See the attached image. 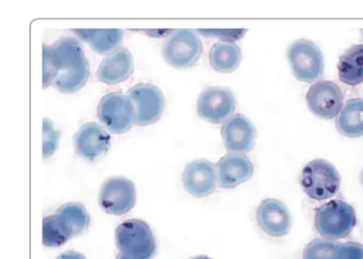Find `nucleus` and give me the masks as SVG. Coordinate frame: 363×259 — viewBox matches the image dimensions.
I'll list each match as a JSON object with an SVG mask.
<instances>
[{"mask_svg":"<svg viewBox=\"0 0 363 259\" xmlns=\"http://www.w3.org/2000/svg\"><path fill=\"white\" fill-rule=\"evenodd\" d=\"M182 182L186 190L193 197H208L218 186L216 168L207 159L193 161L184 169Z\"/></svg>","mask_w":363,"mask_h":259,"instance_id":"15","label":"nucleus"},{"mask_svg":"<svg viewBox=\"0 0 363 259\" xmlns=\"http://www.w3.org/2000/svg\"><path fill=\"white\" fill-rule=\"evenodd\" d=\"M203 53V42L199 34L192 30H176L171 32L163 45L165 61L176 68L194 65Z\"/></svg>","mask_w":363,"mask_h":259,"instance_id":"7","label":"nucleus"},{"mask_svg":"<svg viewBox=\"0 0 363 259\" xmlns=\"http://www.w3.org/2000/svg\"><path fill=\"white\" fill-rule=\"evenodd\" d=\"M116 243L120 254L127 259H152L157 250L152 229L139 219H130L118 225Z\"/></svg>","mask_w":363,"mask_h":259,"instance_id":"3","label":"nucleus"},{"mask_svg":"<svg viewBox=\"0 0 363 259\" xmlns=\"http://www.w3.org/2000/svg\"><path fill=\"white\" fill-rule=\"evenodd\" d=\"M111 144L108 132L99 123L89 122L82 125L74 137L75 151L82 159L97 161L107 154Z\"/></svg>","mask_w":363,"mask_h":259,"instance_id":"13","label":"nucleus"},{"mask_svg":"<svg viewBox=\"0 0 363 259\" xmlns=\"http://www.w3.org/2000/svg\"><path fill=\"white\" fill-rule=\"evenodd\" d=\"M337 246L328 240H313L306 246L303 259H337Z\"/></svg>","mask_w":363,"mask_h":259,"instance_id":"23","label":"nucleus"},{"mask_svg":"<svg viewBox=\"0 0 363 259\" xmlns=\"http://www.w3.org/2000/svg\"><path fill=\"white\" fill-rule=\"evenodd\" d=\"M57 259H86L84 255L82 253L74 252V251H69V252L63 253L60 256L57 257Z\"/></svg>","mask_w":363,"mask_h":259,"instance_id":"27","label":"nucleus"},{"mask_svg":"<svg viewBox=\"0 0 363 259\" xmlns=\"http://www.w3.org/2000/svg\"><path fill=\"white\" fill-rule=\"evenodd\" d=\"M209 59L216 71L231 72L241 63L242 51L235 42H220L212 47Z\"/></svg>","mask_w":363,"mask_h":259,"instance_id":"22","label":"nucleus"},{"mask_svg":"<svg viewBox=\"0 0 363 259\" xmlns=\"http://www.w3.org/2000/svg\"><path fill=\"white\" fill-rule=\"evenodd\" d=\"M335 127L340 134L346 137L363 136V99L354 98L347 100L340 110L335 120Z\"/></svg>","mask_w":363,"mask_h":259,"instance_id":"19","label":"nucleus"},{"mask_svg":"<svg viewBox=\"0 0 363 259\" xmlns=\"http://www.w3.org/2000/svg\"><path fill=\"white\" fill-rule=\"evenodd\" d=\"M137 201V190L133 180L123 176L108 178L99 191V204L107 214H127Z\"/></svg>","mask_w":363,"mask_h":259,"instance_id":"10","label":"nucleus"},{"mask_svg":"<svg viewBox=\"0 0 363 259\" xmlns=\"http://www.w3.org/2000/svg\"><path fill=\"white\" fill-rule=\"evenodd\" d=\"M60 134L50 119H43V157L48 159L58 149Z\"/></svg>","mask_w":363,"mask_h":259,"instance_id":"24","label":"nucleus"},{"mask_svg":"<svg viewBox=\"0 0 363 259\" xmlns=\"http://www.w3.org/2000/svg\"><path fill=\"white\" fill-rule=\"evenodd\" d=\"M127 97L133 104L135 123L140 127L154 125L164 112V96L155 85L144 83L135 85Z\"/></svg>","mask_w":363,"mask_h":259,"instance_id":"8","label":"nucleus"},{"mask_svg":"<svg viewBox=\"0 0 363 259\" xmlns=\"http://www.w3.org/2000/svg\"><path fill=\"white\" fill-rule=\"evenodd\" d=\"M90 224V214L82 204L67 203L61 206L54 216L43 220L42 237L48 248H57L72 238L82 235Z\"/></svg>","mask_w":363,"mask_h":259,"instance_id":"2","label":"nucleus"},{"mask_svg":"<svg viewBox=\"0 0 363 259\" xmlns=\"http://www.w3.org/2000/svg\"><path fill=\"white\" fill-rule=\"evenodd\" d=\"M218 185L222 188H235L254 175V165L243 154L225 155L216 165Z\"/></svg>","mask_w":363,"mask_h":259,"instance_id":"17","label":"nucleus"},{"mask_svg":"<svg viewBox=\"0 0 363 259\" xmlns=\"http://www.w3.org/2000/svg\"><path fill=\"white\" fill-rule=\"evenodd\" d=\"M225 148L229 152L246 153L254 148L257 130L254 123L242 114L233 115L225 121L222 127Z\"/></svg>","mask_w":363,"mask_h":259,"instance_id":"14","label":"nucleus"},{"mask_svg":"<svg viewBox=\"0 0 363 259\" xmlns=\"http://www.w3.org/2000/svg\"><path fill=\"white\" fill-rule=\"evenodd\" d=\"M289 64L293 76L301 82L312 83L324 74V57L314 42L308 40H295L288 48Z\"/></svg>","mask_w":363,"mask_h":259,"instance_id":"6","label":"nucleus"},{"mask_svg":"<svg viewBox=\"0 0 363 259\" xmlns=\"http://www.w3.org/2000/svg\"><path fill=\"white\" fill-rule=\"evenodd\" d=\"M306 100L312 114L323 119L335 118L343 108V93L333 81L314 83L310 86Z\"/></svg>","mask_w":363,"mask_h":259,"instance_id":"12","label":"nucleus"},{"mask_svg":"<svg viewBox=\"0 0 363 259\" xmlns=\"http://www.w3.org/2000/svg\"><path fill=\"white\" fill-rule=\"evenodd\" d=\"M337 71L344 84L356 86L363 83V45H354L341 55Z\"/></svg>","mask_w":363,"mask_h":259,"instance_id":"20","label":"nucleus"},{"mask_svg":"<svg viewBox=\"0 0 363 259\" xmlns=\"http://www.w3.org/2000/svg\"><path fill=\"white\" fill-rule=\"evenodd\" d=\"M362 35H363V30H362Z\"/></svg>","mask_w":363,"mask_h":259,"instance_id":"31","label":"nucleus"},{"mask_svg":"<svg viewBox=\"0 0 363 259\" xmlns=\"http://www.w3.org/2000/svg\"><path fill=\"white\" fill-rule=\"evenodd\" d=\"M97 116L101 122L114 134L126 133L135 123L133 104L127 96L121 93L104 96L97 108Z\"/></svg>","mask_w":363,"mask_h":259,"instance_id":"9","label":"nucleus"},{"mask_svg":"<svg viewBox=\"0 0 363 259\" xmlns=\"http://www.w3.org/2000/svg\"><path fill=\"white\" fill-rule=\"evenodd\" d=\"M118 259H127V258H125L124 256H122V255L118 254Z\"/></svg>","mask_w":363,"mask_h":259,"instance_id":"30","label":"nucleus"},{"mask_svg":"<svg viewBox=\"0 0 363 259\" xmlns=\"http://www.w3.org/2000/svg\"><path fill=\"white\" fill-rule=\"evenodd\" d=\"M235 97L230 89L209 87L199 95L197 114L208 122H225L235 112Z\"/></svg>","mask_w":363,"mask_h":259,"instance_id":"11","label":"nucleus"},{"mask_svg":"<svg viewBox=\"0 0 363 259\" xmlns=\"http://www.w3.org/2000/svg\"><path fill=\"white\" fill-rule=\"evenodd\" d=\"M73 32L99 53L111 52L123 42V32L118 29L73 30Z\"/></svg>","mask_w":363,"mask_h":259,"instance_id":"21","label":"nucleus"},{"mask_svg":"<svg viewBox=\"0 0 363 259\" xmlns=\"http://www.w3.org/2000/svg\"><path fill=\"white\" fill-rule=\"evenodd\" d=\"M192 259H211V258H210V257L203 256V255H201V256L194 257V258H192Z\"/></svg>","mask_w":363,"mask_h":259,"instance_id":"28","label":"nucleus"},{"mask_svg":"<svg viewBox=\"0 0 363 259\" xmlns=\"http://www.w3.org/2000/svg\"><path fill=\"white\" fill-rule=\"evenodd\" d=\"M197 32L206 38H218L224 42H233L241 40L246 30H199Z\"/></svg>","mask_w":363,"mask_h":259,"instance_id":"25","label":"nucleus"},{"mask_svg":"<svg viewBox=\"0 0 363 259\" xmlns=\"http://www.w3.org/2000/svg\"><path fill=\"white\" fill-rule=\"evenodd\" d=\"M360 182H361V185H362V187H363V169H362V172H361Z\"/></svg>","mask_w":363,"mask_h":259,"instance_id":"29","label":"nucleus"},{"mask_svg":"<svg viewBox=\"0 0 363 259\" xmlns=\"http://www.w3.org/2000/svg\"><path fill=\"white\" fill-rule=\"evenodd\" d=\"M133 68L135 64L130 51L120 48L103 59L97 70V78L105 84H118L133 74Z\"/></svg>","mask_w":363,"mask_h":259,"instance_id":"18","label":"nucleus"},{"mask_svg":"<svg viewBox=\"0 0 363 259\" xmlns=\"http://www.w3.org/2000/svg\"><path fill=\"white\" fill-rule=\"evenodd\" d=\"M356 223L354 208L342 200H331L320 206L314 221L316 231L327 239L347 237L356 226Z\"/></svg>","mask_w":363,"mask_h":259,"instance_id":"4","label":"nucleus"},{"mask_svg":"<svg viewBox=\"0 0 363 259\" xmlns=\"http://www.w3.org/2000/svg\"><path fill=\"white\" fill-rule=\"evenodd\" d=\"M337 259H363V246L357 242H346L337 246Z\"/></svg>","mask_w":363,"mask_h":259,"instance_id":"26","label":"nucleus"},{"mask_svg":"<svg viewBox=\"0 0 363 259\" xmlns=\"http://www.w3.org/2000/svg\"><path fill=\"white\" fill-rule=\"evenodd\" d=\"M89 76L90 65L77 40L63 38L52 46L44 45V88L54 85L60 93H75L86 85Z\"/></svg>","mask_w":363,"mask_h":259,"instance_id":"1","label":"nucleus"},{"mask_svg":"<svg viewBox=\"0 0 363 259\" xmlns=\"http://www.w3.org/2000/svg\"><path fill=\"white\" fill-rule=\"evenodd\" d=\"M256 219L260 229L272 237L286 236L292 226L290 212L279 200L267 199L261 202Z\"/></svg>","mask_w":363,"mask_h":259,"instance_id":"16","label":"nucleus"},{"mask_svg":"<svg viewBox=\"0 0 363 259\" xmlns=\"http://www.w3.org/2000/svg\"><path fill=\"white\" fill-rule=\"evenodd\" d=\"M301 185L310 199L322 201L333 197L339 191L341 176L333 163L325 159H314L303 168Z\"/></svg>","mask_w":363,"mask_h":259,"instance_id":"5","label":"nucleus"}]
</instances>
